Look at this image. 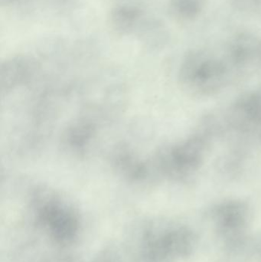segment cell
Returning a JSON list of instances; mask_svg holds the SVG:
<instances>
[{
  "instance_id": "1",
  "label": "cell",
  "mask_w": 261,
  "mask_h": 262,
  "mask_svg": "<svg viewBox=\"0 0 261 262\" xmlns=\"http://www.w3.org/2000/svg\"><path fill=\"white\" fill-rule=\"evenodd\" d=\"M240 75L225 57L205 51H195L187 55L180 69L181 82L193 95L219 93Z\"/></svg>"
},
{
  "instance_id": "2",
  "label": "cell",
  "mask_w": 261,
  "mask_h": 262,
  "mask_svg": "<svg viewBox=\"0 0 261 262\" xmlns=\"http://www.w3.org/2000/svg\"><path fill=\"white\" fill-rule=\"evenodd\" d=\"M211 137L202 129L172 147L162 160L164 171L175 180H192L203 165Z\"/></svg>"
},
{
  "instance_id": "3",
  "label": "cell",
  "mask_w": 261,
  "mask_h": 262,
  "mask_svg": "<svg viewBox=\"0 0 261 262\" xmlns=\"http://www.w3.org/2000/svg\"><path fill=\"white\" fill-rule=\"evenodd\" d=\"M211 120L217 134L234 132L256 139L261 130V89L241 95L227 109L222 120Z\"/></svg>"
},
{
  "instance_id": "4",
  "label": "cell",
  "mask_w": 261,
  "mask_h": 262,
  "mask_svg": "<svg viewBox=\"0 0 261 262\" xmlns=\"http://www.w3.org/2000/svg\"><path fill=\"white\" fill-rule=\"evenodd\" d=\"M204 0H172V12L179 18H192L203 7Z\"/></svg>"
},
{
  "instance_id": "5",
  "label": "cell",
  "mask_w": 261,
  "mask_h": 262,
  "mask_svg": "<svg viewBox=\"0 0 261 262\" xmlns=\"http://www.w3.org/2000/svg\"><path fill=\"white\" fill-rule=\"evenodd\" d=\"M139 16V12L134 7L124 6L118 8L113 15V23L116 29L128 31L134 26Z\"/></svg>"
}]
</instances>
